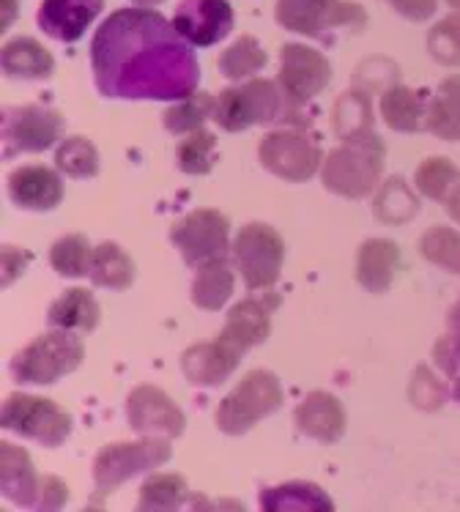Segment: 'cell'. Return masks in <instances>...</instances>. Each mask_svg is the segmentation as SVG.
<instances>
[{"instance_id": "6da1fadb", "label": "cell", "mask_w": 460, "mask_h": 512, "mask_svg": "<svg viewBox=\"0 0 460 512\" xmlns=\"http://www.w3.org/2000/svg\"><path fill=\"white\" fill-rule=\"evenodd\" d=\"M91 66L107 99L181 102L195 94L200 80L192 44L151 9L110 14L91 44Z\"/></svg>"}, {"instance_id": "7a4b0ae2", "label": "cell", "mask_w": 460, "mask_h": 512, "mask_svg": "<svg viewBox=\"0 0 460 512\" xmlns=\"http://www.w3.org/2000/svg\"><path fill=\"white\" fill-rule=\"evenodd\" d=\"M384 157H387V148L373 129L348 137L343 146L335 148L326 157L324 168H321L324 187L343 198H365L381 178Z\"/></svg>"}, {"instance_id": "3957f363", "label": "cell", "mask_w": 460, "mask_h": 512, "mask_svg": "<svg viewBox=\"0 0 460 512\" xmlns=\"http://www.w3.org/2000/svg\"><path fill=\"white\" fill-rule=\"evenodd\" d=\"M288 96L283 94L280 85L272 80H250L239 88H225L217 96L214 107V121L225 132H244L247 126L272 124V121H296L302 118L299 110L293 113L285 107ZM291 105V102H288Z\"/></svg>"}, {"instance_id": "277c9868", "label": "cell", "mask_w": 460, "mask_h": 512, "mask_svg": "<svg viewBox=\"0 0 460 512\" xmlns=\"http://www.w3.org/2000/svg\"><path fill=\"white\" fill-rule=\"evenodd\" d=\"M83 359V340L69 335L66 329H58L25 345L11 359V376L17 384H55L58 378L69 376L83 365Z\"/></svg>"}, {"instance_id": "5b68a950", "label": "cell", "mask_w": 460, "mask_h": 512, "mask_svg": "<svg viewBox=\"0 0 460 512\" xmlns=\"http://www.w3.org/2000/svg\"><path fill=\"white\" fill-rule=\"evenodd\" d=\"M283 406L280 378L269 370H252L241 378L239 387L230 392L217 408V428L228 436H241L255 428L261 419Z\"/></svg>"}, {"instance_id": "8992f818", "label": "cell", "mask_w": 460, "mask_h": 512, "mask_svg": "<svg viewBox=\"0 0 460 512\" xmlns=\"http://www.w3.org/2000/svg\"><path fill=\"white\" fill-rule=\"evenodd\" d=\"M365 20V11L345 0H277V22L283 28L321 42H335L332 31H356Z\"/></svg>"}, {"instance_id": "52a82bcc", "label": "cell", "mask_w": 460, "mask_h": 512, "mask_svg": "<svg viewBox=\"0 0 460 512\" xmlns=\"http://www.w3.org/2000/svg\"><path fill=\"white\" fill-rule=\"evenodd\" d=\"M283 258L285 244L280 233L263 222L244 225L233 241V261L250 291L272 288L283 269Z\"/></svg>"}, {"instance_id": "ba28073f", "label": "cell", "mask_w": 460, "mask_h": 512, "mask_svg": "<svg viewBox=\"0 0 460 512\" xmlns=\"http://www.w3.org/2000/svg\"><path fill=\"white\" fill-rule=\"evenodd\" d=\"M3 428L39 441L44 447H61L72 433V417L53 400L17 392L3 403Z\"/></svg>"}, {"instance_id": "9c48e42d", "label": "cell", "mask_w": 460, "mask_h": 512, "mask_svg": "<svg viewBox=\"0 0 460 512\" xmlns=\"http://www.w3.org/2000/svg\"><path fill=\"white\" fill-rule=\"evenodd\" d=\"M170 455H173V450H170L165 436L135 441V444H110L94 460L96 491L110 493L115 485L162 466L165 460H170Z\"/></svg>"}, {"instance_id": "30bf717a", "label": "cell", "mask_w": 460, "mask_h": 512, "mask_svg": "<svg viewBox=\"0 0 460 512\" xmlns=\"http://www.w3.org/2000/svg\"><path fill=\"white\" fill-rule=\"evenodd\" d=\"M170 239L181 250L187 266L198 269L203 263L220 261L228 255V220L220 211L198 209L173 225Z\"/></svg>"}, {"instance_id": "8fae6325", "label": "cell", "mask_w": 460, "mask_h": 512, "mask_svg": "<svg viewBox=\"0 0 460 512\" xmlns=\"http://www.w3.org/2000/svg\"><path fill=\"white\" fill-rule=\"evenodd\" d=\"M261 165L274 176L285 178V181H307L318 173V168H324V157L321 148L315 146L313 140L302 132H272L261 140L258 148Z\"/></svg>"}, {"instance_id": "7c38bea8", "label": "cell", "mask_w": 460, "mask_h": 512, "mask_svg": "<svg viewBox=\"0 0 460 512\" xmlns=\"http://www.w3.org/2000/svg\"><path fill=\"white\" fill-rule=\"evenodd\" d=\"M63 132V115L50 107H11L3 110V154L17 157L22 151H47Z\"/></svg>"}, {"instance_id": "4fadbf2b", "label": "cell", "mask_w": 460, "mask_h": 512, "mask_svg": "<svg viewBox=\"0 0 460 512\" xmlns=\"http://www.w3.org/2000/svg\"><path fill=\"white\" fill-rule=\"evenodd\" d=\"M329 80H332V66L318 50L304 44H285L277 85L283 88L293 107L307 105L313 96L324 91Z\"/></svg>"}, {"instance_id": "5bb4252c", "label": "cell", "mask_w": 460, "mask_h": 512, "mask_svg": "<svg viewBox=\"0 0 460 512\" xmlns=\"http://www.w3.org/2000/svg\"><path fill=\"white\" fill-rule=\"evenodd\" d=\"M126 419L140 436H165V439H178L187 425L181 408L162 389L148 384L132 389L126 400Z\"/></svg>"}, {"instance_id": "9a60e30c", "label": "cell", "mask_w": 460, "mask_h": 512, "mask_svg": "<svg viewBox=\"0 0 460 512\" xmlns=\"http://www.w3.org/2000/svg\"><path fill=\"white\" fill-rule=\"evenodd\" d=\"M170 22L192 47H211L233 28V9L228 0H181Z\"/></svg>"}, {"instance_id": "2e32d148", "label": "cell", "mask_w": 460, "mask_h": 512, "mask_svg": "<svg viewBox=\"0 0 460 512\" xmlns=\"http://www.w3.org/2000/svg\"><path fill=\"white\" fill-rule=\"evenodd\" d=\"M277 304H280V296H274V293L244 299L230 310L220 337L241 354L250 351L252 345H261L272 332V313Z\"/></svg>"}, {"instance_id": "e0dca14e", "label": "cell", "mask_w": 460, "mask_h": 512, "mask_svg": "<svg viewBox=\"0 0 460 512\" xmlns=\"http://www.w3.org/2000/svg\"><path fill=\"white\" fill-rule=\"evenodd\" d=\"M0 488L3 496L22 510H39L42 480L36 477L31 455L9 441L0 444Z\"/></svg>"}, {"instance_id": "ac0fdd59", "label": "cell", "mask_w": 460, "mask_h": 512, "mask_svg": "<svg viewBox=\"0 0 460 512\" xmlns=\"http://www.w3.org/2000/svg\"><path fill=\"white\" fill-rule=\"evenodd\" d=\"M239 359L241 351H236L233 345H228L220 337L214 343L192 345L189 351H184L181 370L195 387H220L222 381L239 367Z\"/></svg>"}, {"instance_id": "d6986e66", "label": "cell", "mask_w": 460, "mask_h": 512, "mask_svg": "<svg viewBox=\"0 0 460 512\" xmlns=\"http://www.w3.org/2000/svg\"><path fill=\"white\" fill-rule=\"evenodd\" d=\"M102 6L105 0H44L39 9V28L58 42H77L99 17Z\"/></svg>"}, {"instance_id": "ffe728a7", "label": "cell", "mask_w": 460, "mask_h": 512, "mask_svg": "<svg viewBox=\"0 0 460 512\" xmlns=\"http://www.w3.org/2000/svg\"><path fill=\"white\" fill-rule=\"evenodd\" d=\"M9 195L20 209L50 211L63 200L61 176L42 165L14 170L9 176Z\"/></svg>"}, {"instance_id": "44dd1931", "label": "cell", "mask_w": 460, "mask_h": 512, "mask_svg": "<svg viewBox=\"0 0 460 512\" xmlns=\"http://www.w3.org/2000/svg\"><path fill=\"white\" fill-rule=\"evenodd\" d=\"M296 428L318 441H337L345 433V411L329 392H310L293 414Z\"/></svg>"}, {"instance_id": "7402d4cb", "label": "cell", "mask_w": 460, "mask_h": 512, "mask_svg": "<svg viewBox=\"0 0 460 512\" xmlns=\"http://www.w3.org/2000/svg\"><path fill=\"white\" fill-rule=\"evenodd\" d=\"M400 250L389 239H367L356 255V280L370 293H387L398 272Z\"/></svg>"}, {"instance_id": "603a6c76", "label": "cell", "mask_w": 460, "mask_h": 512, "mask_svg": "<svg viewBox=\"0 0 460 512\" xmlns=\"http://www.w3.org/2000/svg\"><path fill=\"white\" fill-rule=\"evenodd\" d=\"M47 324L55 329H66V332H94L99 324V304L94 293L85 288L63 291L61 299L50 304Z\"/></svg>"}, {"instance_id": "cb8c5ba5", "label": "cell", "mask_w": 460, "mask_h": 512, "mask_svg": "<svg viewBox=\"0 0 460 512\" xmlns=\"http://www.w3.org/2000/svg\"><path fill=\"white\" fill-rule=\"evenodd\" d=\"M0 61H3V72L9 77H17V80H44L55 72L53 55L28 36L3 44Z\"/></svg>"}, {"instance_id": "d4e9b609", "label": "cell", "mask_w": 460, "mask_h": 512, "mask_svg": "<svg viewBox=\"0 0 460 512\" xmlns=\"http://www.w3.org/2000/svg\"><path fill=\"white\" fill-rule=\"evenodd\" d=\"M425 126L441 140H460V77H447L430 99Z\"/></svg>"}, {"instance_id": "484cf974", "label": "cell", "mask_w": 460, "mask_h": 512, "mask_svg": "<svg viewBox=\"0 0 460 512\" xmlns=\"http://www.w3.org/2000/svg\"><path fill=\"white\" fill-rule=\"evenodd\" d=\"M91 283L99 288H113V291H126L129 285L135 283V263L126 255L118 244L105 241L94 250L91 258Z\"/></svg>"}, {"instance_id": "4316f807", "label": "cell", "mask_w": 460, "mask_h": 512, "mask_svg": "<svg viewBox=\"0 0 460 512\" xmlns=\"http://www.w3.org/2000/svg\"><path fill=\"white\" fill-rule=\"evenodd\" d=\"M230 293H233V272L225 258L198 266V277L192 283V302L198 304L200 310L217 313L225 307Z\"/></svg>"}, {"instance_id": "83f0119b", "label": "cell", "mask_w": 460, "mask_h": 512, "mask_svg": "<svg viewBox=\"0 0 460 512\" xmlns=\"http://www.w3.org/2000/svg\"><path fill=\"white\" fill-rule=\"evenodd\" d=\"M381 115H384L387 126H392L395 132H417V129H422L428 107H425L422 96L414 88L392 85L384 94V99H381Z\"/></svg>"}, {"instance_id": "f1b7e54d", "label": "cell", "mask_w": 460, "mask_h": 512, "mask_svg": "<svg viewBox=\"0 0 460 512\" xmlns=\"http://www.w3.org/2000/svg\"><path fill=\"white\" fill-rule=\"evenodd\" d=\"M261 507L266 512L274 510H332L335 504L321 488L307 482H288L280 488L263 491Z\"/></svg>"}, {"instance_id": "f546056e", "label": "cell", "mask_w": 460, "mask_h": 512, "mask_svg": "<svg viewBox=\"0 0 460 512\" xmlns=\"http://www.w3.org/2000/svg\"><path fill=\"white\" fill-rule=\"evenodd\" d=\"M217 63H220V72L228 80H244V77L258 74L266 66V53L252 36H241L220 55Z\"/></svg>"}, {"instance_id": "4dcf8cb0", "label": "cell", "mask_w": 460, "mask_h": 512, "mask_svg": "<svg viewBox=\"0 0 460 512\" xmlns=\"http://www.w3.org/2000/svg\"><path fill=\"white\" fill-rule=\"evenodd\" d=\"M55 168L72 178H94L99 173V151L85 137H69L55 151Z\"/></svg>"}, {"instance_id": "1f68e13d", "label": "cell", "mask_w": 460, "mask_h": 512, "mask_svg": "<svg viewBox=\"0 0 460 512\" xmlns=\"http://www.w3.org/2000/svg\"><path fill=\"white\" fill-rule=\"evenodd\" d=\"M187 502V480L178 474H157L140 488V510H178Z\"/></svg>"}, {"instance_id": "d6a6232c", "label": "cell", "mask_w": 460, "mask_h": 512, "mask_svg": "<svg viewBox=\"0 0 460 512\" xmlns=\"http://www.w3.org/2000/svg\"><path fill=\"white\" fill-rule=\"evenodd\" d=\"M91 258H94V250L85 236H63L50 250V263L63 277H85L91 272Z\"/></svg>"}, {"instance_id": "836d02e7", "label": "cell", "mask_w": 460, "mask_h": 512, "mask_svg": "<svg viewBox=\"0 0 460 512\" xmlns=\"http://www.w3.org/2000/svg\"><path fill=\"white\" fill-rule=\"evenodd\" d=\"M214 148H217V140L206 129H195L189 132L187 140L178 143V168L189 173V176H206L211 168H214Z\"/></svg>"}, {"instance_id": "e575fe53", "label": "cell", "mask_w": 460, "mask_h": 512, "mask_svg": "<svg viewBox=\"0 0 460 512\" xmlns=\"http://www.w3.org/2000/svg\"><path fill=\"white\" fill-rule=\"evenodd\" d=\"M419 252L425 261L436 263L452 274H460V233L455 230L441 228V225L430 228L419 241Z\"/></svg>"}, {"instance_id": "d590c367", "label": "cell", "mask_w": 460, "mask_h": 512, "mask_svg": "<svg viewBox=\"0 0 460 512\" xmlns=\"http://www.w3.org/2000/svg\"><path fill=\"white\" fill-rule=\"evenodd\" d=\"M214 107H217V99H211L209 94L187 96L165 113V129L173 135H189L200 129V124L214 113Z\"/></svg>"}, {"instance_id": "8d00e7d4", "label": "cell", "mask_w": 460, "mask_h": 512, "mask_svg": "<svg viewBox=\"0 0 460 512\" xmlns=\"http://www.w3.org/2000/svg\"><path fill=\"white\" fill-rule=\"evenodd\" d=\"M460 178V170L452 165L450 159L433 157L425 159L417 168V176H414V184L417 189L430 200H441L450 195V189L455 187V181Z\"/></svg>"}, {"instance_id": "74e56055", "label": "cell", "mask_w": 460, "mask_h": 512, "mask_svg": "<svg viewBox=\"0 0 460 512\" xmlns=\"http://www.w3.org/2000/svg\"><path fill=\"white\" fill-rule=\"evenodd\" d=\"M417 214V198L411 195V189L400 181L392 178L384 184L381 195L376 198V217L389 225H400V222L411 220Z\"/></svg>"}, {"instance_id": "f35d334b", "label": "cell", "mask_w": 460, "mask_h": 512, "mask_svg": "<svg viewBox=\"0 0 460 512\" xmlns=\"http://www.w3.org/2000/svg\"><path fill=\"white\" fill-rule=\"evenodd\" d=\"M373 129L370 118V102L365 94H345L335 105V132L343 140L362 135Z\"/></svg>"}, {"instance_id": "ab89813d", "label": "cell", "mask_w": 460, "mask_h": 512, "mask_svg": "<svg viewBox=\"0 0 460 512\" xmlns=\"http://www.w3.org/2000/svg\"><path fill=\"white\" fill-rule=\"evenodd\" d=\"M428 53L444 66H460V11L430 31Z\"/></svg>"}, {"instance_id": "60d3db41", "label": "cell", "mask_w": 460, "mask_h": 512, "mask_svg": "<svg viewBox=\"0 0 460 512\" xmlns=\"http://www.w3.org/2000/svg\"><path fill=\"white\" fill-rule=\"evenodd\" d=\"M411 400L417 403L419 408H439L447 389L441 387L436 376L430 373L428 367H419L417 376H414V384H411Z\"/></svg>"}, {"instance_id": "b9f144b4", "label": "cell", "mask_w": 460, "mask_h": 512, "mask_svg": "<svg viewBox=\"0 0 460 512\" xmlns=\"http://www.w3.org/2000/svg\"><path fill=\"white\" fill-rule=\"evenodd\" d=\"M66 496H69L66 482L53 477V474H50V477H42V502H39V510H61L63 504H66Z\"/></svg>"}, {"instance_id": "7bdbcfd3", "label": "cell", "mask_w": 460, "mask_h": 512, "mask_svg": "<svg viewBox=\"0 0 460 512\" xmlns=\"http://www.w3.org/2000/svg\"><path fill=\"white\" fill-rule=\"evenodd\" d=\"M28 263H31V252L20 250V247H6L3 250V288H9Z\"/></svg>"}, {"instance_id": "ee69618b", "label": "cell", "mask_w": 460, "mask_h": 512, "mask_svg": "<svg viewBox=\"0 0 460 512\" xmlns=\"http://www.w3.org/2000/svg\"><path fill=\"white\" fill-rule=\"evenodd\" d=\"M436 362H439L447 373H458L460 370V332H455L452 337H444L439 345H436Z\"/></svg>"}, {"instance_id": "f6af8a7d", "label": "cell", "mask_w": 460, "mask_h": 512, "mask_svg": "<svg viewBox=\"0 0 460 512\" xmlns=\"http://www.w3.org/2000/svg\"><path fill=\"white\" fill-rule=\"evenodd\" d=\"M392 3V9L403 14L406 20H414V22H422L428 20L430 14L436 11V3L439 0H389Z\"/></svg>"}, {"instance_id": "bcb514c9", "label": "cell", "mask_w": 460, "mask_h": 512, "mask_svg": "<svg viewBox=\"0 0 460 512\" xmlns=\"http://www.w3.org/2000/svg\"><path fill=\"white\" fill-rule=\"evenodd\" d=\"M444 209H447V214H450L452 220L460 222V178L455 181V187L450 189V195L444 198Z\"/></svg>"}, {"instance_id": "7dc6e473", "label": "cell", "mask_w": 460, "mask_h": 512, "mask_svg": "<svg viewBox=\"0 0 460 512\" xmlns=\"http://www.w3.org/2000/svg\"><path fill=\"white\" fill-rule=\"evenodd\" d=\"M20 14V0H3V31H9V25Z\"/></svg>"}, {"instance_id": "c3c4849f", "label": "cell", "mask_w": 460, "mask_h": 512, "mask_svg": "<svg viewBox=\"0 0 460 512\" xmlns=\"http://www.w3.org/2000/svg\"><path fill=\"white\" fill-rule=\"evenodd\" d=\"M450 329L452 332H460V302L452 307V313H450Z\"/></svg>"}, {"instance_id": "681fc988", "label": "cell", "mask_w": 460, "mask_h": 512, "mask_svg": "<svg viewBox=\"0 0 460 512\" xmlns=\"http://www.w3.org/2000/svg\"><path fill=\"white\" fill-rule=\"evenodd\" d=\"M132 3H137V6L148 9V6H157V3H162V0H132Z\"/></svg>"}, {"instance_id": "f907efd6", "label": "cell", "mask_w": 460, "mask_h": 512, "mask_svg": "<svg viewBox=\"0 0 460 512\" xmlns=\"http://www.w3.org/2000/svg\"><path fill=\"white\" fill-rule=\"evenodd\" d=\"M447 3H450L452 9H458V11H460V0H447Z\"/></svg>"}, {"instance_id": "816d5d0a", "label": "cell", "mask_w": 460, "mask_h": 512, "mask_svg": "<svg viewBox=\"0 0 460 512\" xmlns=\"http://www.w3.org/2000/svg\"><path fill=\"white\" fill-rule=\"evenodd\" d=\"M455 395H458V398H460V378H458V387H455Z\"/></svg>"}]
</instances>
